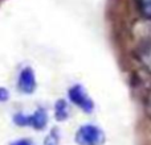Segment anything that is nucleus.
Masks as SVG:
<instances>
[{
    "label": "nucleus",
    "mask_w": 151,
    "mask_h": 145,
    "mask_svg": "<svg viewBox=\"0 0 151 145\" xmlns=\"http://www.w3.org/2000/svg\"><path fill=\"white\" fill-rule=\"evenodd\" d=\"M135 57L145 71L151 75V40L142 41V44L137 48Z\"/></svg>",
    "instance_id": "7ed1b4c3"
},
{
    "label": "nucleus",
    "mask_w": 151,
    "mask_h": 145,
    "mask_svg": "<svg viewBox=\"0 0 151 145\" xmlns=\"http://www.w3.org/2000/svg\"><path fill=\"white\" fill-rule=\"evenodd\" d=\"M11 145H35L32 141H29V140H17V141H13Z\"/></svg>",
    "instance_id": "9b49d317"
},
{
    "label": "nucleus",
    "mask_w": 151,
    "mask_h": 145,
    "mask_svg": "<svg viewBox=\"0 0 151 145\" xmlns=\"http://www.w3.org/2000/svg\"><path fill=\"white\" fill-rule=\"evenodd\" d=\"M48 123V115L44 108L36 109L33 115L28 116V125H32L35 129H44Z\"/></svg>",
    "instance_id": "39448f33"
},
{
    "label": "nucleus",
    "mask_w": 151,
    "mask_h": 145,
    "mask_svg": "<svg viewBox=\"0 0 151 145\" xmlns=\"http://www.w3.org/2000/svg\"><path fill=\"white\" fill-rule=\"evenodd\" d=\"M69 98L76 106H78L82 111L91 112L94 108V103L90 99V96L86 94L85 88L81 85H76L69 90Z\"/></svg>",
    "instance_id": "f03ea898"
},
{
    "label": "nucleus",
    "mask_w": 151,
    "mask_h": 145,
    "mask_svg": "<svg viewBox=\"0 0 151 145\" xmlns=\"http://www.w3.org/2000/svg\"><path fill=\"white\" fill-rule=\"evenodd\" d=\"M146 112L149 114V116L151 117V90H150V92L147 94V96H146Z\"/></svg>",
    "instance_id": "6e6552de"
},
{
    "label": "nucleus",
    "mask_w": 151,
    "mask_h": 145,
    "mask_svg": "<svg viewBox=\"0 0 151 145\" xmlns=\"http://www.w3.org/2000/svg\"><path fill=\"white\" fill-rule=\"evenodd\" d=\"M76 141L78 145H101L105 141V135L98 127L86 124L77 131Z\"/></svg>",
    "instance_id": "f257e3e1"
},
{
    "label": "nucleus",
    "mask_w": 151,
    "mask_h": 145,
    "mask_svg": "<svg viewBox=\"0 0 151 145\" xmlns=\"http://www.w3.org/2000/svg\"><path fill=\"white\" fill-rule=\"evenodd\" d=\"M9 98V94L4 87H0V102H5Z\"/></svg>",
    "instance_id": "1a4fd4ad"
},
{
    "label": "nucleus",
    "mask_w": 151,
    "mask_h": 145,
    "mask_svg": "<svg viewBox=\"0 0 151 145\" xmlns=\"http://www.w3.org/2000/svg\"><path fill=\"white\" fill-rule=\"evenodd\" d=\"M56 143H57V137L55 135H50L45 141V145H56Z\"/></svg>",
    "instance_id": "9d476101"
},
{
    "label": "nucleus",
    "mask_w": 151,
    "mask_h": 145,
    "mask_svg": "<svg viewBox=\"0 0 151 145\" xmlns=\"http://www.w3.org/2000/svg\"><path fill=\"white\" fill-rule=\"evenodd\" d=\"M141 15L147 20H151V0H135Z\"/></svg>",
    "instance_id": "0eeeda50"
},
{
    "label": "nucleus",
    "mask_w": 151,
    "mask_h": 145,
    "mask_svg": "<svg viewBox=\"0 0 151 145\" xmlns=\"http://www.w3.org/2000/svg\"><path fill=\"white\" fill-rule=\"evenodd\" d=\"M56 119L58 122H63V120H66L69 116V108L68 104H66L65 100H58L56 103Z\"/></svg>",
    "instance_id": "423d86ee"
},
{
    "label": "nucleus",
    "mask_w": 151,
    "mask_h": 145,
    "mask_svg": "<svg viewBox=\"0 0 151 145\" xmlns=\"http://www.w3.org/2000/svg\"><path fill=\"white\" fill-rule=\"evenodd\" d=\"M36 88V77L31 68L23 69L19 77V90L24 94H31Z\"/></svg>",
    "instance_id": "20e7f679"
}]
</instances>
